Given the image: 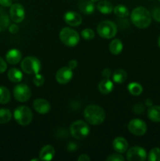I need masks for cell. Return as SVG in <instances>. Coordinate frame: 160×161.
<instances>
[{
	"label": "cell",
	"instance_id": "obj_40",
	"mask_svg": "<svg viewBox=\"0 0 160 161\" xmlns=\"http://www.w3.org/2000/svg\"><path fill=\"white\" fill-rule=\"evenodd\" d=\"M78 66V62H77L76 60H71L68 63V67L71 69H76V67Z\"/></svg>",
	"mask_w": 160,
	"mask_h": 161
},
{
	"label": "cell",
	"instance_id": "obj_11",
	"mask_svg": "<svg viewBox=\"0 0 160 161\" xmlns=\"http://www.w3.org/2000/svg\"><path fill=\"white\" fill-rule=\"evenodd\" d=\"M25 16V10L23 6L19 3L12 4L9 9V17L15 23H20L24 20Z\"/></svg>",
	"mask_w": 160,
	"mask_h": 161
},
{
	"label": "cell",
	"instance_id": "obj_29",
	"mask_svg": "<svg viewBox=\"0 0 160 161\" xmlns=\"http://www.w3.org/2000/svg\"><path fill=\"white\" fill-rule=\"evenodd\" d=\"M10 101V93L6 87L0 86V103L6 104Z\"/></svg>",
	"mask_w": 160,
	"mask_h": 161
},
{
	"label": "cell",
	"instance_id": "obj_5",
	"mask_svg": "<svg viewBox=\"0 0 160 161\" xmlns=\"http://www.w3.org/2000/svg\"><path fill=\"white\" fill-rule=\"evenodd\" d=\"M14 118L17 124L21 126H27L31 124L33 119L31 110L27 106H19L14 111Z\"/></svg>",
	"mask_w": 160,
	"mask_h": 161
},
{
	"label": "cell",
	"instance_id": "obj_15",
	"mask_svg": "<svg viewBox=\"0 0 160 161\" xmlns=\"http://www.w3.org/2000/svg\"><path fill=\"white\" fill-rule=\"evenodd\" d=\"M112 147L119 153H123L128 149V142L122 137H117L113 141Z\"/></svg>",
	"mask_w": 160,
	"mask_h": 161
},
{
	"label": "cell",
	"instance_id": "obj_21",
	"mask_svg": "<svg viewBox=\"0 0 160 161\" xmlns=\"http://www.w3.org/2000/svg\"><path fill=\"white\" fill-rule=\"evenodd\" d=\"M97 9L101 14H109L114 10L112 3L108 0H102L99 2L97 4Z\"/></svg>",
	"mask_w": 160,
	"mask_h": 161
},
{
	"label": "cell",
	"instance_id": "obj_16",
	"mask_svg": "<svg viewBox=\"0 0 160 161\" xmlns=\"http://www.w3.org/2000/svg\"><path fill=\"white\" fill-rule=\"evenodd\" d=\"M55 155V149L52 146L47 145L42 148L39 153V159L41 160H51Z\"/></svg>",
	"mask_w": 160,
	"mask_h": 161
},
{
	"label": "cell",
	"instance_id": "obj_9",
	"mask_svg": "<svg viewBox=\"0 0 160 161\" xmlns=\"http://www.w3.org/2000/svg\"><path fill=\"white\" fill-rule=\"evenodd\" d=\"M128 129L130 133L136 136L144 135L147 131V125L145 122L140 119H133L128 124Z\"/></svg>",
	"mask_w": 160,
	"mask_h": 161
},
{
	"label": "cell",
	"instance_id": "obj_27",
	"mask_svg": "<svg viewBox=\"0 0 160 161\" xmlns=\"http://www.w3.org/2000/svg\"><path fill=\"white\" fill-rule=\"evenodd\" d=\"M114 13L118 17H121V18H125V17H128L129 9L128 8L123 5H118L114 8Z\"/></svg>",
	"mask_w": 160,
	"mask_h": 161
},
{
	"label": "cell",
	"instance_id": "obj_2",
	"mask_svg": "<svg viewBox=\"0 0 160 161\" xmlns=\"http://www.w3.org/2000/svg\"><path fill=\"white\" fill-rule=\"evenodd\" d=\"M105 112L100 106L89 105L85 108L84 118L88 124L92 125H100L105 119Z\"/></svg>",
	"mask_w": 160,
	"mask_h": 161
},
{
	"label": "cell",
	"instance_id": "obj_17",
	"mask_svg": "<svg viewBox=\"0 0 160 161\" xmlns=\"http://www.w3.org/2000/svg\"><path fill=\"white\" fill-rule=\"evenodd\" d=\"M22 58V54L20 50L17 49H12L9 50L6 55V59L7 62L10 64H17L20 61Z\"/></svg>",
	"mask_w": 160,
	"mask_h": 161
},
{
	"label": "cell",
	"instance_id": "obj_31",
	"mask_svg": "<svg viewBox=\"0 0 160 161\" xmlns=\"http://www.w3.org/2000/svg\"><path fill=\"white\" fill-rule=\"evenodd\" d=\"M81 36L86 40H91L94 38L95 34H94V31L91 28H85L84 30L82 31Z\"/></svg>",
	"mask_w": 160,
	"mask_h": 161
},
{
	"label": "cell",
	"instance_id": "obj_45",
	"mask_svg": "<svg viewBox=\"0 0 160 161\" xmlns=\"http://www.w3.org/2000/svg\"><path fill=\"white\" fill-rule=\"evenodd\" d=\"M91 2H93V3H96V2H98L99 0H90Z\"/></svg>",
	"mask_w": 160,
	"mask_h": 161
},
{
	"label": "cell",
	"instance_id": "obj_43",
	"mask_svg": "<svg viewBox=\"0 0 160 161\" xmlns=\"http://www.w3.org/2000/svg\"><path fill=\"white\" fill-rule=\"evenodd\" d=\"M145 105H147V106H152V105H153V102H152V100L151 98H147V100L145 101Z\"/></svg>",
	"mask_w": 160,
	"mask_h": 161
},
{
	"label": "cell",
	"instance_id": "obj_1",
	"mask_svg": "<svg viewBox=\"0 0 160 161\" xmlns=\"http://www.w3.org/2000/svg\"><path fill=\"white\" fill-rule=\"evenodd\" d=\"M130 18H131L132 23L139 28H147L152 22L151 13L143 6L135 8L132 11Z\"/></svg>",
	"mask_w": 160,
	"mask_h": 161
},
{
	"label": "cell",
	"instance_id": "obj_20",
	"mask_svg": "<svg viewBox=\"0 0 160 161\" xmlns=\"http://www.w3.org/2000/svg\"><path fill=\"white\" fill-rule=\"evenodd\" d=\"M147 117L153 122H160V106L152 105L147 110Z\"/></svg>",
	"mask_w": 160,
	"mask_h": 161
},
{
	"label": "cell",
	"instance_id": "obj_18",
	"mask_svg": "<svg viewBox=\"0 0 160 161\" xmlns=\"http://www.w3.org/2000/svg\"><path fill=\"white\" fill-rule=\"evenodd\" d=\"M113 88H114L113 82L108 78H104V80H102L98 84L99 91L101 94H110L112 91Z\"/></svg>",
	"mask_w": 160,
	"mask_h": 161
},
{
	"label": "cell",
	"instance_id": "obj_19",
	"mask_svg": "<svg viewBox=\"0 0 160 161\" xmlns=\"http://www.w3.org/2000/svg\"><path fill=\"white\" fill-rule=\"evenodd\" d=\"M78 9L84 14L89 15L94 12L95 6H94L93 3L90 0H82L78 3Z\"/></svg>",
	"mask_w": 160,
	"mask_h": 161
},
{
	"label": "cell",
	"instance_id": "obj_30",
	"mask_svg": "<svg viewBox=\"0 0 160 161\" xmlns=\"http://www.w3.org/2000/svg\"><path fill=\"white\" fill-rule=\"evenodd\" d=\"M147 160L150 161H160V149L153 148L147 155Z\"/></svg>",
	"mask_w": 160,
	"mask_h": 161
},
{
	"label": "cell",
	"instance_id": "obj_14",
	"mask_svg": "<svg viewBox=\"0 0 160 161\" xmlns=\"http://www.w3.org/2000/svg\"><path fill=\"white\" fill-rule=\"evenodd\" d=\"M33 107L37 113L40 114L48 113L50 110V104L48 101L43 98H38L33 102Z\"/></svg>",
	"mask_w": 160,
	"mask_h": 161
},
{
	"label": "cell",
	"instance_id": "obj_25",
	"mask_svg": "<svg viewBox=\"0 0 160 161\" xmlns=\"http://www.w3.org/2000/svg\"><path fill=\"white\" fill-rule=\"evenodd\" d=\"M127 73L123 69H117L112 74V80L116 83H122L126 80Z\"/></svg>",
	"mask_w": 160,
	"mask_h": 161
},
{
	"label": "cell",
	"instance_id": "obj_34",
	"mask_svg": "<svg viewBox=\"0 0 160 161\" xmlns=\"http://www.w3.org/2000/svg\"><path fill=\"white\" fill-rule=\"evenodd\" d=\"M124 157L122 155L119 154H111V155L108 156L107 158L108 161H124Z\"/></svg>",
	"mask_w": 160,
	"mask_h": 161
},
{
	"label": "cell",
	"instance_id": "obj_38",
	"mask_svg": "<svg viewBox=\"0 0 160 161\" xmlns=\"http://www.w3.org/2000/svg\"><path fill=\"white\" fill-rule=\"evenodd\" d=\"M0 5L3 7H9L12 5V0H0Z\"/></svg>",
	"mask_w": 160,
	"mask_h": 161
},
{
	"label": "cell",
	"instance_id": "obj_28",
	"mask_svg": "<svg viewBox=\"0 0 160 161\" xmlns=\"http://www.w3.org/2000/svg\"><path fill=\"white\" fill-rule=\"evenodd\" d=\"M12 118V113L8 108H0V124H6Z\"/></svg>",
	"mask_w": 160,
	"mask_h": 161
},
{
	"label": "cell",
	"instance_id": "obj_4",
	"mask_svg": "<svg viewBox=\"0 0 160 161\" xmlns=\"http://www.w3.org/2000/svg\"><path fill=\"white\" fill-rule=\"evenodd\" d=\"M97 31L100 37L108 39H111L114 38L117 33V26L114 22L103 20L97 25Z\"/></svg>",
	"mask_w": 160,
	"mask_h": 161
},
{
	"label": "cell",
	"instance_id": "obj_41",
	"mask_svg": "<svg viewBox=\"0 0 160 161\" xmlns=\"http://www.w3.org/2000/svg\"><path fill=\"white\" fill-rule=\"evenodd\" d=\"M78 161H89L90 160V158L88 157V155L86 154H82L81 156H79L78 158Z\"/></svg>",
	"mask_w": 160,
	"mask_h": 161
},
{
	"label": "cell",
	"instance_id": "obj_3",
	"mask_svg": "<svg viewBox=\"0 0 160 161\" xmlns=\"http://www.w3.org/2000/svg\"><path fill=\"white\" fill-rule=\"evenodd\" d=\"M61 42L67 47H75L79 42V35L75 30L71 28H64L59 34Z\"/></svg>",
	"mask_w": 160,
	"mask_h": 161
},
{
	"label": "cell",
	"instance_id": "obj_26",
	"mask_svg": "<svg viewBox=\"0 0 160 161\" xmlns=\"http://www.w3.org/2000/svg\"><path fill=\"white\" fill-rule=\"evenodd\" d=\"M128 91L132 95L138 96L143 92V87L140 83L133 82L128 85Z\"/></svg>",
	"mask_w": 160,
	"mask_h": 161
},
{
	"label": "cell",
	"instance_id": "obj_8",
	"mask_svg": "<svg viewBox=\"0 0 160 161\" xmlns=\"http://www.w3.org/2000/svg\"><path fill=\"white\" fill-rule=\"evenodd\" d=\"M13 96L18 102H25L31 97V90L26 84L17 85L13 89Z\"/></svg>",
	"mask_w": 160,
	"mask_h": 161
},
{
	"label": "cell",
	"instance_id": "obj_10",
	"mask_svg": "<svg viewBox=\"0 0 160 161\" xmlns=\"http://www.w3.org/2000/svg\"><path fill=\"white\" fill-rule=\"evenodd\" d=\"M126 158L129 161H144L147 158V153L141 146H133L127 152Z\"/></svg>",
	"mask_w": 160,
	"mask_h": 161
},
{
	"label": "cell",
	"instance_id": "obj_46",
	"mask_svg": "<svg viewBox=\"0 0 160 161\" xmlns=\"http://www.w3.org/2000/svg\"><path fill=\"white\" fill-rule=\"evenodd\" d=\"M159 1H160V0H159Z\"/></svg>",
	"mask_w": 160,
	"mask_h": 161
},
{
	"label": "cell",
	"instance_id": "obj_13",
	"mask_svg": "<svg viewBox=\"0 0 160 161\" xmlns=\"http://www.w3.org/2000/svg\"><path fill=\"white\" fill-rule=\"evenodd\" d=\"M64 20L67 25L74 27L78 26L83 22V18L80 16V14H78L76 12H74V11L66 12L64 16Z\"/></svg>",
	"mask_w": 160,
	"mask_h": 161
},
{
	"label": "cell",
	"instance_id": "obj_42",
	"mask_svg": "<svg viewBox=\"0 0 160 161\" xmlns=\"http://www.w3.org/2000/svg\"><path fill=\"white\" fill-rule=\"evenodd\" d=\"M77 149L76 144H75L74 142H70L67 145V149L69 151H75Z\"/></svg>",
	"mask_w": 160,
	"mask_h": 161
},
{
	"label": "cell",
	"instance_id": "obj_6",
	"mask_svg": "<svg viewBox=\"0 0 160 161\" xmlns=\"http://www.w3.org/2000/svg\"><path fill=\"white\" fill-rule=\"evenodd\" d=\"M70 133L72 136L76 139H83L89 135V127L84 121H75L70 127Z\"/></svg>",
	"mask_w": 160,
	"mask_h": 161
},
{
	"label": "cell",
	"instance_id": "obj_7",
	"mask_svg": "<svg viewBox=\"0 0 160 161\" xmlns=\"http://www.w3.org/2000/svg\"><path fill=\"white\" fill-rule=\"evenodd\" d=\"M42 68L40 61L35 57H27L22 61L21 69L27 74L39 73Z\"/></svg>",
	"mask_w": 160,
	"mask_h": 161
},
{
	"label": "cell",
	"instance_id": "obj_12",
	"mask_svg": "<svg viewBox=\"0 0 160 161\" xmlns=\"http://www.w3.org/2000/svg\"><path fill=\"white\" fill-rule=\"evenodd\" d=\"M73 77L72 69L69 67H63L60 69L56 73V80L60 84H67Z\"/></svg>",
	"mask_w": 160,
	"mask_h": 161
},
{
	"label": "cell",
	"instance_id": "obj_39",
	"mask_svg": "<svg viewBox=\"0 0 160 161\" xmlns=\"http://www.w3.org/2000/svg\"><path fill=\"white\" fill-rule=\"evenodd\" d=\"M102 75H103L104 78L109 79L110 77H111V70H110V69H104L103 72H102Z\"/></svg>",
	"mask_w": 160,
	"mask_h": 161
},
{
	"label": "cell",
	"instance_id": "obj_32",
	"mask_svg": "<svg viewBox=\"0 0 160 161\" xmlns=\"http://www.w3.org/2000/svg\"><path fill=\"white\" fill-rule=\"evenodd\" d=\"M33 83L36 86H42L44 84V77L43 75H42L41 74L38 73L35 74L34 77V80H33Z\"/></svg>",
	"mask_w": 160,
	"mask_h": 161
},
{
	"label": "cell",
	"instance_id": "obj_22",
	"mask_svg": "<svg viewBox=\"0 0 160 161\" xmlns=\"http://www.w3.org/2000/svg\"><path fill=\"white\" fill-rule=\"evenodd\" d=\"M123 44L119 39H115L109 44V50L112 54L119 55L122 51Z\"/></svg>",
	"mask_w": 160,
	"mask_h": 161
},
{
	"label": "cell",
	"instance_id": "obj_44",
	"mask_svg": "<svg viewBox=\"0 0 160 161\" xmlns=\"http://www.w3.org/2000/svg\"><path fill=\"white\" fill-rule=\"evenodd\" d=\"M158 47H159V48H160V36H159V37H158Z\"/></svg>",
	"mask_w": 160,
	"mask_h": 161
},
{
	"label": "cell",
	"instance_id": "obj_24",
	"mask_svg": "<svg viewBox=\"0 0 160 161\" xmlns=\"http://www.w3.org/2000/svg\"><path fill=\"white\" fill-rule=\"evenodd\" d=\"M9 25V17L4 9L0 7V31H3L8 28Z\"/></svg>",
	"mask_w": 160,
	"mask_h": 161
},
{
	"label": "cell",
	"instance_id": "obj_35",
	"mask_svg": "<svg viewBox=\"0 0 160 161\" xmlns=\"http://www.w3.org/2000/svg\"><path fill=\"white\" fill-rule=\"evenodd\" d=\"M152 17L154 20H156L157 22H160V7H157L153 9L152 12Z\"/></svg>",
	"mask_w": 160,
	"mask_h": 161
},
{
	"label": "cell",
	"instance_id": "obj_23",
	"mask_svg": "<svg viewBox=\"0 0 160 161\" xmlns=\"http://www.w3.org/2000/svg\"><path fill=\"white\" fill-rule=\"evenodd\" d=\"M8 78L13 83H19L23 79V74L17 68H12L8 72Z\"/></svg>",
	"mask_w": 160,
	"mask_h": 161
},
{
	"label": "cell",
	"instance_id": "obj_36",
	"mask_svg": "<svg viewBox=\"0 0 160 161\" xmlns=\"http://www.w3.org/2000/svg\"><path fill=\"white\" fill-rule=\"evenodd\" d=\"M6 69H7V64L6 61L0 57V74L3 73L6 70Z\"/></svg>",
	"mask_w": 160,
	"mask_h": 161
},
{
	"label": "cell",
	"instance_id": "obj_37",
	"mask_svg": "<svg viewBox=\"0 0 160 161\" xmlns=\"http://www.w3.org/2000/svg\"><path fill=\"white\" fill-rule=\"evenodd\" d=\"M9 31L10 33H13V34H15L17 31H19V27L18 25H16V24H13L10 26L9 27Z\"/></svg>",
	"mask_w": 160,
	"mask_h": 161
},
{
	"label": "cell",
	"instance_id": "obj_33",
	"mask_svg": "<svg viewBox=\"0 0 160 161\" xmlns=\"http://www.w3.org/2000/svg\"><path fill=\"white\" fill-rule=\"evenodd\" d=\"M144 109H145L144 105H143L141 103L136 104V105H134V106H133V113H136V114H141V113H144Z\"/></svg>",
	"mask_w": 160,
	"mask_h": 161
}]
</instances>
